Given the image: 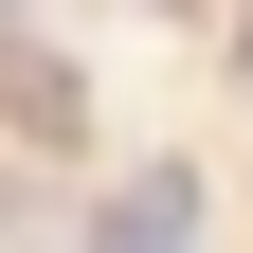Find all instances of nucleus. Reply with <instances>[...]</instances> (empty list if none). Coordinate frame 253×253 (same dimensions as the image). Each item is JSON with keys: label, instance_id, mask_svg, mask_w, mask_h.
<instances>
[{"label": "nucleus", "instance_id": "nucleus-2", "mask_svg": "<svg viewBox=\"0 0 253 253\" xmlns=\"http://www.w3.org/2000/svg\"><path fill=\"white\" fill-rule=\"evenodd\" d=\"M0 109H18V126H54V109H73V73H54V54H18V37H0Z\"/></svg>", "mask_w": 253, "mask_h": 253}, {"label": "nucleus", "instance_id": "nucleus-3", "mask_svg": "<svg viewBox=\"0 0 253 253\" xmlns=\"http://www.w3.org/2000/svg\"><path fill=\"white\" fill-rule=\"evenodd\" d=\"M235 73H253V18H235Z\"/></svg>", "mask_w": 253, "mask_h": 253}, {"label": "nucleus", "instance_id": "nucleus-1", "mask_svg": "<svg viewBox=\"0 0 253 253\" xmlns=\"http://www.w3.org/2000/svg\"><path fill=\"white\" fill-rule=\"evenodd\" d=\"M90 253H199V163H145V181H109Z\"/></svg>", "mask_w": 253, "mask_h": 253}]
</instances>
